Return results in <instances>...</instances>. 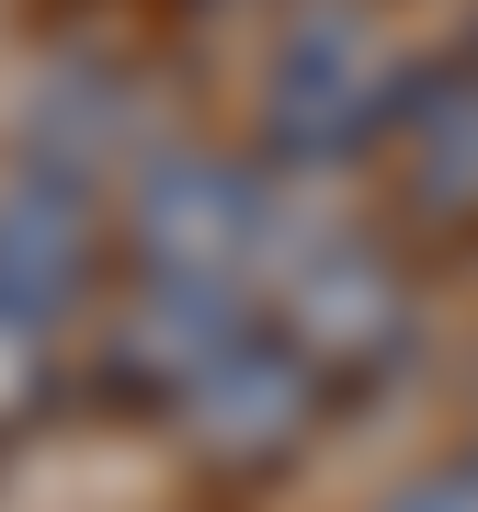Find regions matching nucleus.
Returning a JSON list of instances; mask_svg holds the SVG:
<instances>
[{
	"label": "nucleus",
	"instance_id": "nucleus-5",
	"mask_svg": "<svg viewBox=\"0 0 478 512\" xmlns=\"http://www.w3.org/2000/svg\"><path fill=\"white\" fill-rule=\"evenodd\" d=\"M228 342H251V285H194V274H137V308L114 330V387L183 399Z\"/></svg>",
	"mask_w": 478,
	"mask_h": 512
},
{
	"label": "nucleus",
	"instance_id": "nucleus-10",
	"mask_svg": "<svg viewBox=\"0 0 478 512\" xmlns=\"http://www.w3.org/2000/svg\"><path fill=\"white\" fill-rule=\"evenodd\" d=\"M35 376H46V342H35V330H12V319H0V433H12L23 410H35Z\"/></svg>",
	"mask_w": 478,
	"mask_h": 512
},
{
	"label": "nucleus",
	"instance_id": "nucleus-7",
	"mask_svg": "<svg viewBox=\"0 0 478 512\" xmlns=\"http://www.w3.org/2000/svg\"><path fill=\"white\" fill-rule=\"evenodd\" d=\"M148 92L114 57H57V69L23 92V160L46 171H80V183H103L114 160H148Z\"/></svg>",
	"mask_w": 478,
	"mask_h": 512
},
{
	"label": "nucleus",
	"instance_id": "nucleus-6",
	"mask_svg": "<svg viewBox=\"0 0 478 512\" xmlns=\"http://www.w3.org/2000/svg\"><path fill=\"white\" fill-rule=\"evenodd\" d=\"M285 342L308 353L319 376H376L387 353L410 342V285L387 274L376 251H331L319 274L285 285Z\"/></svg>",
	"mask_w": 478,
	"mask_h": 512
},
{
	"label": "nucleus",
	"instance_id": "nucleus-2",
	"mask_svg": "<svg viewBox=\"0 0 478 512\" xmlns=\"http://www.w3.org/2000/svg\"><path fill=\"white\" fill-rule=\"evenodd\" d=\"M274 239V183L262 160L228 148H148L126 183V251L137 274H194V285H251Z\"/></svg>",
	"mask_w": 478,
	"mask_h": 512
},
{
	"label": "nucleus",
	"instance_id": "nucleus-8",
	"mask_svg": "<svg viewBox=\"0 0 478 512\" xmlns=\"http://www.w3.org/2000/svg\"><path fill=\"white\" fill-rule=\"evenodd\" d=\"M387 148H399V194L422 217H478V57L410 80Z\"/></svg>",
	"mask_w": 478,
	"mask_h": 512
},
{
	"label": "nucleus",
	"instance_id": "nucleus-3",
	"mask_svg": "<svg viewBox=\"0 0 478 512\" xmlns=\"http://www.w3.org/2000/svg\"><path fill=\"white\" fill-rule=\"evenodd\" d=\"M92 274H103V183L23 160L0 183V319L46 342L57 319L92 308Z\"/></svg>",
	"mask_w": 478,
	"mask_h": 512
},
{
	"label": "nucleus",
	"instance_id": "nucleus-4",
	"mask_svg": "<svg viewBox=\"0 0 478 512\" xmlns=\"http://www.w3.org/2000/svg\"><path fill=\"white\" fill-rule=\"evenodd\" d=\"M171 410H183L194 456H217V467H274V456H296V444L319 433V410H331V376H319L308 353L285 342V330H274V342L251 330V342H228V353H217V365H205Z\"/></svg>",
	"mask_w": 478,
	"mask_h": 512
},
{
	"label": "nucleus",
	"instance_id": "nucleus-1",
	"mask_svg": "<svg viewBox=\"0 0 478 512\" xmlns=\"http://www.w3.org/2000/svg\"><path fill=\"white\" fill-rule=\"evenodd\" d=\"M410 80L422 69H410L365 12H308L274 57H262V92H251L262 160L274 171H342V160H365V148H387Z\"/></svg>",
	"mask_w": 478,
	"mask_h": 512
},
{
	"label": "nucleus",
	"instance_id": "nucleus-11",
	"mask_svg": "<svg viewBox=\"0 0 478 512\" xmlns=\"http://www.w3.org/2000/svg\"><path fill=\"white\" fill-rule=\"evenodd\" d=\"M467 57H478V12H467Z\"/></svg>",
	"mask_w": 478,
	"mask_h": 512
},
{
	"label": "nucleus",
	"instance_id": "nucleus-9",
	"mask_svg": "<svg viewBox=\"0 0 478 512\" xmlns=\"http://www.w3.org/2000/svg\"><path fill=\"white\" fill-rule=\"evenodd\" d=\"M376 512H478V456H467V467H422V478H399Z\"/></svg>",
	"mask_w": 478,
	"mask_h": 512
}]
</instances>
